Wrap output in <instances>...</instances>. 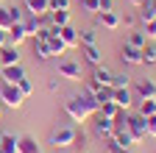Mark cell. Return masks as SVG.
<instances>
[{
    "label": "cell",
    "mask_w": 156,
    "mask_h": 153,
    "mask_svg": "<svg viewBox=\"0 0 156 153\" xmlns=\"http://www.w3.org/2000/svg\"><path fill=\"white\" fill-rule=\"evenodd\" d=\"M11 64H20V50L6 42L0 47V67H11Z\"/></svg>",
    "instance_id": "10"
},
{
    "label": "cell",
    "mask_w": 156,
    "mask_h": 153,
    "mask_svg": "<svg viewBox=\"0 0 156 153\" xmlns=\"http://www.w3.org/2000/svg\"><path fill=\"white\" fill-rule=\"evenodd\" d=\"M6 42H9V39H6V31H3V28H0V47H3Z\"/></svg>",
    "instance_id": "41"
},
{
    "label": "cell",
    "mask_w": 156,
    "mask_h": 153,
    "mask_svg": "<svg viewBox=\"0 0 156 153\" xmlns=\"http://www.w3.org/2000/svg\"><path fill=\"white\" fill-rule=\"evenodd\" d=\"M120 25L134 28V25H136V14H120Z\"/></svg>",
    "instance_id": "38"
},
{
    "label": "cell",
    "mask_w": 156,
    "mask_h": 153,
    "mask_svg": "<svg viewBox=\"0 0 156 153\" xmlns=\"http://www.w3.org/2000/svg\"><path fill=\"white\" fill-rule=\"evenodd\" d=\"M126 128H128V134L134 137V142H145V139H148V131H145V117H140V114H128Z\"/></svg>",
    "instance_id": "4"
},
{
    "label": "cell",
    "mask_w": 156,
    "mask_h": 153,
    "mask_svg": "<svg viewBox=\"0 0 156 153\" xmlns=\"http://www.w3.org/2000/svg\"><path fill=\"white\" fill-rule=\"evenodd\" d=\"M136 98H140V100H156V81L140 78V81H136Z\"/></svg>",
    "instance_id": "9"
},
{
    "label": "cell",
    "mask_w": 156,
    "mask_h": 153,
    "mask_svg": "<svg viewBox=\"0 0 156 153\" xmlns=\"http://www.w3.org/2000/svg\"><path fill=\"white\" fill-rule=\"evenodd\" d=\"M101 11H114V0H101Z\"/></svg>",
    "instance_id": "39"
},
{
    "label": "cell",
    "mask_w": 156,
    "mask_h": 153,
    "mask_svg": "<svg viewBox=\"0 0 156 153\" xmlns=\"http://www.w3.org/2000/svg\"><path fill=\"white\" fill-rule=\"evenodd\" d=\"M34 56H36L39 61L53 59V53H50V47H48V42H45V39H36V36H34Z\"/></svg>",
    "instance_id": "20"
},
{
    "label": "cell",
    "mask_w": 156,
    "mask_h": 153,
    "mask_svg": "<svg viewBox=\"0 0 156 153\" xmlns=\"http://www.w3.org/2000/svg\"><path fill=\"white\" fill-rule=\"evenodd\" d=\"M0 103L3 106H9V109H20L25 103V95L20 92V86L17 84H0Z\"/></svg>",
    "instance_id": "3"
},
{
    "label": "cell",
    "mask_w": 156,
    "mask_h": 153,
    "mask_svg": "<svg viewBox=\"0 0 156 153\" xmlns=\"http://www.w3.org/2000/svg\"><path fill=\"white\" fill-rule=\"evenodd\" d=\"M58 36H62V42L67 45V50H73V47L81 45V39H78V31H75L73 25H62V28H58Z\"/></svg>",
    "instance_id": "14"
},
{
    "label": "cell",
    "mask_w": 156,
    "mask_h": 153,
    "mask_svg": "<svg viewBox=\"0 0 156 153\" xmlns=\"http://www.w3.org/2000/svg\"><path fill=\"white\" fill-rule=\"evenodd\" d=\"M140 53H142V64H148V67L156 64V45H153V42H145V47H142Z\"/></svg>",
    "instance_id": "24"
},
{
    "label": "cell",
    "mask_w": 156,
    "mask_h": 153,
    "mask_svg": "<svg viewBox=\"0 0 156 153\" xmlns=\"http://www.w3.org/2000/svg\"><path fill=\"white\" fill-rule=\"evenodd\" d=\"M81 6H84V11L98 14V11H101V0H81Z\"/></svg>",
    "instance_id": "35"
},
{
    "label": "cell",
    "mask_w": 156,
    "mask_h": 153,
    "mask_svg": "<svg viewBox=\"0 0 156 153\" xmlns=\"http://www.w3.org/2000/svg\"><path fill=\"white\" fill-rule=\"evenodd\" d=\"M0 75H3V81H6V84H20L28 72H25L23 64H11V67H0Z\"/></svg>",
    "instance_id": "8"
},
{
    "label": "cell",
    "mask_w": 156,
    "mask_h": 153,
    "mask_svg": "<svg viewBox=\"0 0 156 153\" xmlns=\"http://www.w3.org/2000/svg\"><path fill=\"white\" fill-rule=\"evenodd\" d=\"M9 14H11V25L14 23H23V17H25V11L20 9V6H9Z\"/></svg>",
    "instance_id": "36"
},
{
    "label": "cell",
    "mask_w": 156,
    "mask_h": 153,
    "mask_svg": "<svg viewBox=\"0 0 156 153\" xmlns=\"http://www.w3.org/2000/svg\"><path fill=\"white\" fill-rule=\"evenodd\" d=\"M6 39H9V45H14V47H20L25 39H28V33H25V28H23V23H14L9 31H6Z\"/></svg>",
    "instance_id": "13"
},
{
    "label": "cell",
    "mask_w": 156,
    "mask_h": 153,
    "mask_svg": "<svg viewBox=\"0 0 156 153\" xmlns=\"http://www.w3.org/2000/svg\"><path fill=\"white\" fill-rule=\"evenodd\" d=\"M95 25L106 28V31H117V28H120V14H117V11H98L95 14Z\"/></svg>",
    "instance_id": "7"
},
{
    "label": "cell",
    "mask_w": 156,
    "mask_h": 153,
    "mask_svg": "<svg viewBox=\"0 0 156 153\" xmlns=\"http://www.w3.org/2000/svg\"><path fill=\"white\" fill-rule=\"evenodd\" d=\"M142 33H145V36H148V39L153 42V39H156V20H151V23H145V25H142Z\"/></svg>",
    "instance_id": "37"
},
{
    "label": "cell",
    "mask_w": 156,
    "mask_h": 153,
    "mask_svg": "<svg viewBox=\"0 0 156 153\" xmlns=\"http://www.w3.org/2000/svg\"><path fill=\"white\" fill-rule=\"evenodd\" d=\"M48 20H50V25H56V28L70 25V11H50V14H48Z\"/></svg>",
    "instance_id": "22"
},
{
    "label": "cell",
    "mask_w": 156,
    "mask_h": 153,
    "mask_svg": "<svg viewBox=\"0 0 156 153\" xmlns=\"http://www.w3.org/2000/svg\"><path fill=\"white\" fill-rule=\"evenodd\" d=\"M48 142H50L53 148H58V150L73 148V145H75V128H73V125H58V128H53Z\"/></svg>",
    "instance_id": "2"
},
{
    "label": "cell",
    "mask_w": 156,
    "mask_h": 153,
    "mask_svg": "<svg viewBox=\"0 0 156 153\" xmlns=\"http://www.w3.org/2000/svg\"><path fill=\"white\" fill-rule=\"evenodd\" d=\"M78 39H81V45H98V31L95 28H84V31H78Z\"/></svg>",
    "instance_id": "26"
},
{
    "label": "cell",
    "mask_w": 156,
    "mask_h": 153,
    "mask_svg": "<svg viewBox=\"0 0 156 153\" xmlns=\"http://www.w3.org/2000/svg\"><path fill=\"white\" fill-rule=\"evenodd\" d=\"M98 109H101V103H98L92 95H87V92H81V95H73V98L64 103V111H67V117L73 120V123H89L95 114H98Z\"/></svg>",
    "instance_id": "1"
},
{
    "label": "cell",
    "mask_w": 156,
    "mask_h": 153,
    "mask_svg": "<svg viewBox=\"0 0 156 153\" xmlns=\"http://www.w3.org/2000/svg\"><path fill=\"white\" fill-rule=\"evenodd\" d=\"M112 78H114V72H112L106 64H98L95 72H92V81H95L98 86H112Z\"/></svg>",
    "instance_id": "15"
},
{
    "label": "cell",
    "mask_w": 156,
    "mask_h": 153,
    "mask_svg": "<svg viewBox=\"0 0 156 153\" xmlns=\"http://www.w3.org/2000/svg\"><path fill=\"white\" fill-rule=\"evenodd\" d=\"M117 111H123V109L117 106L114 100H106V103H101V109H98V114H103V117H109V120L117 117Z\"/></svg>",
    "instance_id": "25"
},
{
    "label": "cell",
    "mask_w": 156,
    "mask_h": 153,
    "mask_svg": "<svg viewBox=\"0 0 156 153\" xmlns=\"http://www.w3.org/2000/svg\"><path fill=\"white\" fill-rule=\"evenodd\" d=\"M112 142H114V145H120V148H134V145H136V142H134V137L128 134V128H126V125H114Z\"/></svg>",
    "instance_id": "11"
},
{
    "label": "cell",
    "mask_w": 156,
    "mask_h": 153,
    "mask_svg": "<svg viewBox=\"0 0 156 153\" xmlns=\"http://www.w3.org/2000/svg\"><path fill=\"white\" fill-rule=\"evenodd\" d=\"M58 78H67V81H81L84 72H81V64L73 61V59H62L58 61Z\"/></svg>",
    "instance_id": "5"
},
{
    "label": "cell",
    "mask_w": 156,
    "mask_h": 153,
    "mask_svg": "<svg viewBox=\"0 0 156 153\" xmlns=\"http://www.w3.org/2000/svg\"><path fill=\"white\" fill-rule=\"evenodd\" d=\"M156 114V100H142L140 103V117H151Z\"/></svg>",
    "instance_id": "29"
},
{
    "label": "cell",
    "mask_w": 156,
    "mask_h": 153,
    "mask_svg": "<svg viewBox=\"0 0 156 153\" xmlns=\"http://www.w3.org/2000/svg\"><path fill=\"white\" fill-rule=\"evenodd\" d=\"M145 42H148V36H145L142 31H131V33H128V39H126V45H131V47H136V50H142Z\"/></svg>",
    "instance_id": "23"
},
{
    "label": "cell",
    "mask_w": 156,
    "mask_h": 153,
    "mask_svg": "<svg viewBox=\"0 0 156 153\" xmlns=\"http://www.w3.org/2000/svg\"><path fill=\"white\" fill-rule=\"evenodd\" d=\"M106 153H136L134 148H120V145H114L112 139H106Z\"/></svg>",
    "instance_id": "33"
},
{
    "label": "cell",
    "mask_w": 156,
    "mask_h": 153,
    "mask_svg": "<svg viewBox=\"0 0 156 153\" xmlns=\"http://www.w3.org/2000/svg\"><path fill=\"white\" fill-rule=\"evenodd\" d=\"M45 42H48V47H50L53 56H64V53H67V45L62 42V36H58V28H53V33L48 36Z\"/></svg>",
    "instance_id": "17"
},
{
    "label": "cell",
    "mask_w": 156,
    "mask_h": 153,
    "mask_svg": "<svg viewBox=\"0 0 156 153\" xmlns=\"http://www.w3.org/2000/svg\"><path fill=\"white\" fill-rule=\"evenodd\" d=\"M48 89H50V92H56V89H58V81H56V78H50V81H48Z\"/></svg>",
    "instance_id": "40"
},
{
    "label": "cell",
    "mask_w": 156,
    "mask_h": 153,
    "mask_svg": "<svg viewBox=\"0 0 156 153\" xmlns=\"http://www.w3.org/2000/svg\"><path fill=\"white\" fill-rule=\"evenodd\" d=\"M112 100L120 106L123 111H128V109H131V92H128V89H114V98H112Z\"/></svg>",
    "instance_id": "21"
},
{
    "label": "cell",
    "mask_w": 156,
    "mask_h": 153,
    "mask_svg": "<svg viewBox=\"0 0 156 153\" xmlns=\"http://www.w3.org/2000/svg\"><path fill=\"white\" fill-rule=\"evenodd\" d=\"M112 86H114V89H128V86H131V75H126V72H114Z\"/></svg>",
    "instance_id": "28"
},
{
    "label": "cell",
    "mask_w": 156,
    "mask_h": 153,
    "mask_svg": "<svg viewBox=\"0 0 156 153\" xmlns=\"http://www.w3.org/2000/svg\"><path fill=\"white\" fill-rule=\"evenodd\" d=\"M73 0H50V11H70Z\"/></svg>",
    "instance_id": "34"
},
{
    "label": "cell",
    "mask_w": 156,
    "mask_h": 153,
    "mask_svg": "<svg viewBox=\"0 0 156 153\" xmlns=\"http://www.w3.org/2000/svg\"><path fill=\"white\" fill-rule=\"evenodd\" d=\"M17 150L20 153H42V148H39V142L34 139V137H17Z\"/></svg>",
    "instance_id": "18"
},
{
    "label": "cell",
    "mask_w": 156,
    "mask_h": 153,
    "mask_svg": "<svg viewBox=\"0 0 156 153\" xmlns=\"http://www.w3.org/2000/svg\"><path fill=\"white\" fill-rule=\"evenodd\" d=\"M25 11L34 17H45L50 14V0H25Z\"/></svg>",
    "instance_id": "16"
},
{
    "label": "cell",
    "mask_w": 156,
    "mask_h": 153,
    "mask_svg": "<svg viewBox=\"0 0 156 153\" xmlns=\"http://www.w3.org/2000/svg\"><path fill=\"white\" fill-rule=\"evenodd\" d=\"M92 98H95L98 103H106V100H112V98H114V86H98Z\"/></svg>",
    "instance_id": "27"
},
{
    "label": "cell",
    "mask_w": 156,
    "mask_h": 153,
    "mask_svg": "<svg viewBox=\"0 0 156 153\" xmlns=\"http://www.w3.org/2000/svg\"><path fill=\"white\" fill-rule=\"evenodd\" d=\"M3 109H6V106H3V103H0V117H3Z\"/></svg>",
    "instance_id": "43"
},
{
    "label": "cell",
    "mask_w": 156,
    "mask_h": 153,
    "mask_svg": "<svg viewBox=\"0 0 156 153\" xmlns=\"http://www.w3.org/2000/svg\"><path fill=\"white\" fill-rule=\"evenodd\" d=\"M17 86H20V92H23V95H25V98H31V95H34V81L28 78V75H25V78H23V81H20Z\"/></svg>",
    "instance_id": "31"
},
{
    "label": "cell",
    "mask_w": 156,
    "mask_h": 153,
    "mask_svg": "<svg viewBox=\"0 0 156 153\" xmlns=\"http://www.w3.org/2000/svg\"><path fill=\"white\" fill-rule=\"evenodd\" d=\"M128 3H131V6H134V9H140V6H142V3H145V0H128Z\"/></svg>",
    "instance_id": "42"
},
{
    "label": "cell",
    "mask_w": 156,
    "mask_h": 153,
    "mask_svg": "<svg viewBox=\"0 0 156 153\" xmlns=\"http://www.w3.org/2000/svg\"><path fill=\"white\" fill-rule=\"evenodd\" d=\"M92 134L98 139H112L114 134V120L103 117V114H95V123H92Z\"/></svg>",
    "instance_id": "6"
},
{
    "label": "cell",
    "mask_w": 156,
    "mask_h": 153,
    "mask_svg": "<svg viewBox=\"0 0 156 153\" xmlns=\"http://www.w3.org/2000/svg\"><path fill=\"white\" fill-rule=\"evenodd\" d=\"M81 56H84V61L92 64V67L103 64V53H101V47H98V45H81Z\"/></svg>",
    "instance_id": "12"
},
{
    "label": "cell",
    "mask_w": 156,
    "mask_h": 153,
    "mask_svg": "<svg viewBox=\"0 0 156 153\" xmlns=\"http://www.w3.org/2000/svg\"><path fill=\"white\" fill-rule=\"evenodd\" d=\"M0 28L9 31L11 28V14H9V6H0Z\"/></svg>",
    "instance_id": "30"
},
{
    "label": "cell",
    "mask_w": 156,
    "mask_h": 153,
    "mask_svg": "<svg viewBox=\"0 0 156 153\" xmlns=\"http://www.w3.org/2000/svg\"><path fill=\"white\" fill-rule=\"evenodd\" d=\"M120 59H123L126 64L140 67V64H142V53L136 50V47H131V45H123V50H120Z\"/></svg>",
    "instance_id": "19"
},
{
    "label": "cell",
    "mask_w": 156,
    "mask_h": 153,
    "mask_svg": "<svg viewBox=\"0 0 156 153\" xmlns=\"http://www.w3.org/2000/svg\"><path fill=\"white\" fill-rule=\"evenodd\" d=\"M145 131H148V139H156V114L145 117Z\"/></svg>",
    "instance_id": "32"
}]
</instances>
